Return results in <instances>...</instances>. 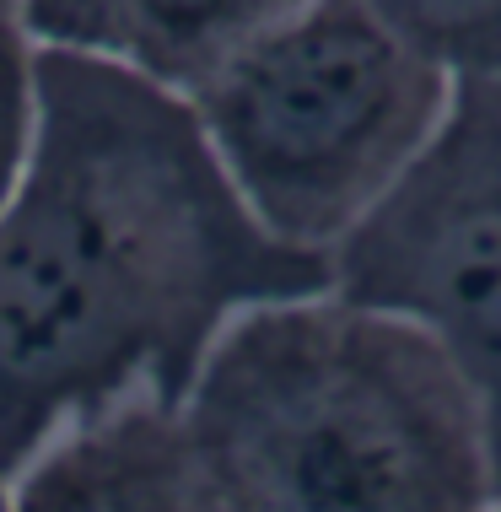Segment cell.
Wrapping results in <instances>:
<instances>
[{
    "label": "cell",
    "mask_w": 501,
    "mask_h": 512,
    "mask_svg": "<svg viewBox=\"0 0 501 512\" xmlns=\"http://www.w3.org/2000/svg\"><path fill=\"white\" fill-rule=\"evenodd\" d=\"M33 54L38 38L27 33L22 6L0 0V211L17 189L27 135H33Z\"/></svg>",
    "instance_id": "8"
},
{
    "label": "cell",
    "mask_w": 501,
    "mask_h": 512,
    "mask_svg": "<svg viewBox=\"0 0 501 512\" xmlns=\"http://www.w3.org/2000/svg\"><path fill=\"white\" fill-rule=\"evenodd\" d=\"M448 81H501V0H367Z\"/></svg>",
    "instance_id": "7"
},
{
    "label": "cell",
    "mask_w": 501,
    "mask_h": 512,
    "mask_svg": "<svg viewBox=\"0 0 501 512\" xmlns=\"http://www.w3.org/2000/svg\"><path fill=\"white\" fill-rule=\"evenodd\" d=\"M324 286L329 259L248 216L184 92L38 44L0 211V475L108 405H178L227 324Z\"/></svg>",
    "instance_id": "1"
},
{
    "label": "cell",
    "mask_w": 501,
    "mask_h": 512,
    "mask_svg": "<svg viewBox=\"0 0 501 512\" xmlns=\"http://www.w3.org/2000/svg\"><path fill=\"white\" fill-rule=\"evenodd\" d=\"M281 6L291 0H92L81 49L189 92Z\"/></svg>",
    "instance_id": "6"
},
{
    "label": "cell",
    "mask_w": 501,
    "mask_h": 512,
    "mask_svg": "<svg viewBox=\"0 0 501 512\" xmlns=\"http://www.w3.org/2000/svg\"><path fill=\"white\" fill-rule=\"evenodd\" d=\"M329 292L437 345L501 480V81H453L426 151L329 254Z\"/></svg>",
    "instance_id": "4"
},
{
    "label": "cell",
    "mask_w": 501,
    "mask_h": 512,
    "mask_svg": "<svg viewBox=\"0 0 501 512\" xmlns=\"http://www.w3.org/2000/svg\"><path fill=\"white\" fill-rule=\"evenodd\" d=\"M0 507H6V475H0Z\"/></svg>",
    "instance_id": "11"
},
{
    "label": "cell",
    "mask_w": 501,
    "mask_h": 512,
    "mask_svg": "<svg viewBox=\"0 0 501 512\" xmlns=\"http://www.w3.org/2000/svg\"><path fill=\"white\" fill-rule=\"evenodd\" d=\"M0 512H221L184 410L173 399H124L54 432L6 475Z\"/></svg>",
    "instance_id": "5"
},
{
    "label": "cell",
    "mask_w": 501,
    "mask_h": 512,
    "mask_svg": "<svg viewBox=\"0 0 501 512\" xmlns=\"http://www.w3.org/2000/svg\"><path fill=\"white\" fill-rule=\"evenodd\" d=\"M491 512H501V480H496V502H491Z\"/></svg>",
    "instance_id": "10"
},
{
    "label": "cell",
    "mask_w": 501,
    "mask_h": 512,
    "mask_svg": "<svg viewBox=\"0 0 501 512\" xmlns=\"http://www.w3.org/2000/svg\"><path fill=\"white\" fill-rule=\"evenodd\" d=\"M17 6H22V22L38 44L81 49L87 22H92V0H17Z\"/></svg>",
    "instance_id": "9"
},
{
    "label": "cell",
    "mask_w": 501,
    "mask_h": 512,
    "mask_svg": "<svg viewBox=\"0 0 501 512\" xmlns=\"http://www.w3.org/2000/svg\"><path fill=\"white\" fill-rule=\"evenodd\" d=\"M221 512H491L475 399L410 324L308 292L248 308L178 399Z\"/></svg>",
    "instance_id": "2"
},
{
    "label": "cell",
    "mask_w": 501,
    "mask_h": 512,
    "mask_svg": "<svg viewBox=\"0 0 501 512\" xmlns=\"http://www.w3.org/2000/svg\"><path fill=\"white\" fill-rule=\"evenodd\" d=\"M184 98L248 216L329 259L426 151L453 81L367 0H291Z\"/></svg>",
    "instance_id": "3"
}]
</instances>
